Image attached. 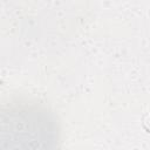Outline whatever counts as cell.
<instances>
[{
	"instance_id": "cell-1",
	"label": "cell",
	"mask_w": 150,
	"mask_h": 150,
	"mask_svg": "<svg viewBox=\"0 0 150 150\" xmlns=\"http://www.w3.org/2000/svg\"><path fill=\"white\" fill-rule=\"evenodd\" d=\"M60 125L55 114L32 98L0 105V150H56Z\"/></svg>"
}]
</instances>
